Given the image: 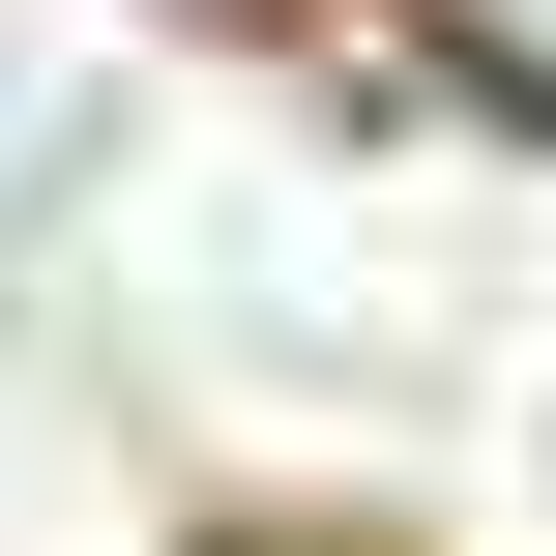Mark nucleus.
I'll return each mask as SVG.
<instances>
[{"label":"nucleus","mask_w":556,"mask_h":556,"mask_svg":"<svg viewBox=\"0 0 556 556\" xmlns=\"http://www.w3.org/2000/svg\"><path fill=\"white\" fill-rule=\"evenodd\" d=\"M440 29H469V59H498V88H556V0H440Z\"/></svg>","instance_id":"1"}]
</instances>
